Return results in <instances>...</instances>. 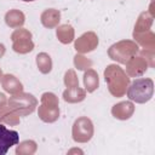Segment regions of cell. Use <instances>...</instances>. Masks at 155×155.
<instances>
[{
    "label": "cell",
    "instance_id": "6da1fadb",
    "mask_svg": "<svg viewBox=\"0 0 155 155\" xmlns=\"http://www.w3.org/2000/svg\"><path fill=\"white\" fill-rule=\"evenodd\" d=\"M104 79L108 84V90L114 97H122L130 85V76L126 71L116 65L109 64L104 70Z\"/></svg>",
    "mask_w": 155,
    "mask_h": 155
},
{
    "label": "cell",
    "instance_id": "7a4b0ae2",
    "mask_svg": "<svg viewBox=\"0 0 155 155\" xmlns=\"http://www.w3.org/2000/svg\"><path fill=\"white\" fill-rule=\"evenodd\" d=\"M127 97L131 102L139 104L147 103L153 98L154 94V81L150 78H140L132 81L127 90Z\"/></svg>",
    "mask_w": 155,
    "mask_h": 155
},
{
    "label": "cell",
    "instance_id": "3957f363",
    "mask_svg": "<svg viewBox=\"0 0 155 155\" xmlns=\"http://www.w3.org/2000/svg\"><path fill=\"white\" fill-rule=\"evenodd\" d=\"M139 52V45L132 40H121L111 45L108 50V56L113 61L126 64L133 56Z\"/></svg>",
    "mask_w": 155,
    "mask_h": 155
},
{
    "label": "cell",
    "instance_id": "277c9868",
    "mask_svg": "<svg viewBox=\"0 0 155 155\" xmlns=\"http://www.w3.org/2000/svg\"><path fill=\"white\" fill-rule=\"evenodd\" d=\"M7 105L13 109L19 116L30 115L38 107V99L28 92H18L12 94L10 99H7Z\"/></svg>",
    "mask_w": 155,
    "mask_h": 155
},
{
    "label": "cell",
    "instance_id": "5b68a950",
    "mask_svg": "<svg viewBox=\"0 0 155 155\" xmlns=\"http://www.w3.org/2000/svg\"><path fill=\"white\" fill-rule=\"evenodd\" d=\"M41 104L38 109L39 117L47 124H52L57 121L59 117V102L58 97L52 92H45L41 96Z\"/></svg>",
    "mask_w": 155,
    "mask_h": 155
},
{
    "label": "cell",
    "instance_id": "8992f818",
    "mask_svg": "<svg viewBox=\"0 0 155 155\" xmlns=\"http://www.w3.org/2000/svg\"><path fill=\"white\" fill-rule=\"evenodd\" d=\"M93 132H94L93 124H92L91 119H88L87 116H80L73 124L71 136L76 143L90 142L93 137Z\"/></svg>",
    "mask_w": 155,
    "mask_h": 155
},
{
    "label": "cell",
    "instance_id": "52a82bcc",
    "mask_svg": "<svg viewBox=\"0 0 155 155\" xmlns=\"http://www.w3.org/2000/svg\"><path fill=\"white\" fill-rule=\"evenodd\" d=\"M12 48L15 52L25 54L34 50V42L31 40V33L28 29L18 28L11 34Z\"/></svg>",
    "mask_w": 155,
    "mask_h": 155
},
{
    "label": "cell",
    "instance_id": "ba28073f",
    "mask_svg": "<svg viewBox=\"0 0 155 155\" xmlns=\"http://www.w3.org/2000/svg\"><path fill=\"white\" fill-rule=\"evenodd\" d=\"M19 143V134L15 130H8L0 124V155H5L8 149Z\"/></svg>",
    "mask_w": 155,
    "mask_h": 155
},
{
    "label": "cell",
    "instance_id": "9c48e42d",
    "mask_svg": "<svg viewBox=\"0 0 155 155\" xmlns=\"http://www.w3.org/2000/svg\"><path fill=\"white\" fill-rule=\"evenodd\" d=\"M98 46V36L94 31H86L75 40L74 47L79 53H88Z\"/></svg>",
    "mask_w": 155,
    "mask_h": 155
},
{
    "label": "cell",
    "instance_id": "30bf717a",
    "mask_svg": "<svg viewBox=\"0 0 155 155\" xmlns=\"http://www.w3.org/2000/svg\"><path fill=\"white\" fill-rule=\"evenodd\" d=\"M148 67L149 65H148L147 61L142 56H139V57L133 56L126 63V74L130 78H138V76L143 75L147 71Z\"/></svg>",
    "mask_w": 155,
    "mask_h": 155
},
{
    "label": "cell",
    "instance_id": "8fae6325",
    "mask_svg": "<svg viewBox=\"0 0 155 155\" xmlns=\"http://www.w3.org/2000/svg\"><path fill=\"white\" fill-rule=\"evenodd\" d=\"M134 113V104L131 101H125L115 104L111 108V114L115 119L119 120H128Z\"/></svg>",
    "mask_w": 155,
    "mask_h": 155
},
{
    "label": "cell",
    "instance_id": "7c38bea8",
    "mask_svg": "<svg viewBox=\"0 0 155 155\" xmlns=\"http://www.w3.org/2000/svg\"><path fill=\"white\" fill-rule=\"evenodd\" d=\"M61 21V12L56 8H47L40 16V22L45 28L52 29L58 27Z\"/></svg>",
    "mask_w": 155,
    "mask_h": 155
},
{
    "label": "cell",
    "instance_id": "4fadbf2b",
    "mask_svg": "<svg viewBox=\"0 0 155 155\" xmlns=\"http://www.w3.org/2000/svg\"><path fill=\"white\" fill-rule=\"evenodd\" d=\"M1 85H2V88L10 94H16L23 91L22 82L12 74H5L1 79Z\"/></svg>",
    "mask_w": 155,
    "mask_h": 155
},
{
    "label": "cell",
    "instance_id": "5bb4252c",
    "mask_svg": "<svg viewBox=\"0 0 155 155\" xmlns=\"http://www.w3.org/2000/svg\"><path fill=\"white\" fill-rule=\"evenodd\" d=\"M25 22V16L22 11L13 8L6 12L5 15V23L10 28H21Z\"/></svg>",
    "mask_w": 155,
    "mask_h": 155
},
{
    "label": "cell",
    "instance_id": "9a60e30c",
    "mask_svg": "<svg viewBox=\"0 0 155 155\" xmlns=\"http://www.w3.org/2000/svg\"><path fill=\"white\" fill-rule=\"evenodd\" d=\"M84 86H85V91L88 92V93L94 92L98 88V86H99L98 74L92 68L85 70V74H84Z\"/></svg>",
    "mask_w": 155,
    "mask_h": 155
},
{
    "label": "cell",
    "instance_id": "2e32d148",
    "mask_svg": "<svg viewBox=\"0 0 155 155\" xmlns=\"http://www.w3.org/2000/svg\"><path fill=\"white\" fill-rule=\"evenodd\" d=\"M56 35H57V39L62 44L68 45V44H70V42L74 41L75 31H74V28L70 24H62V25H58L57 27Z\"/></svg>",
    "mask_w": 155,
    "mask_h": 155
},
{
    "label": "cell",
    "instance_id": "e0dca14e",
    "mask_svg": "<svg viewBox=\"0 0 155 155\" xmlns=\"http://www.w3.org/2000/svg\"><path fill=\"white\" fill-rule=\"evenodd\" d=\"M133 39L143 48H154L155 47V34L151 30L143 31V33L133 31Z\"/></svg>",
    "mask_w": 155,
    "mask_h": 155
},
{
    "label": "cell",
    "instance_id": "ac0fdd59",
    "mask_svg": "<svg viewBox=\"0 0 155 155\" xmlns=\"http://www.w3.org/2000/svg\"><path fill=\"white\" fill-rule=\"evenodd\" d=\"M86 98V91L84 88L69 87L63 92V99L68 103H80Z\"/></svg>",
    "mask_w": 155,
    "mask_h": 155
},
{
    "label": "cell",
    "instance_id": "d6986e66",
    "mask_svg": "<svg viewBox=\"0 0 155 155\" xmlns=\"http://www.w3.org/2000/svg\"><path fill=\"white\" fill-rule=\"evenodd\" d=\"M19 115L11 109L8 105H5L0 109V122L10 126H17L19 124Z\"/></svg>",
    "mask_w": 155,
    "mask_h": 155
},
{
    "label": "cell",
    "instance_id": "ffe728a7",
    "mask_svg": "<svg viewBox=\"0 0 155 155\" xmlns=\"http://www.w3.org/2000/svg\"><path fill=\"white\" fill-rule=\"evenodd\" d=\"M153 19L154 16L149 12V11H144L138 16V19L134 25V33H143V31H148L150 30V27L153 24Z\"/></svg>",
    "mask_w": 155,
    "mask_h": 155
},
{
    "label": "cell",
    "instance_id": "44dd1931",
    "mask_svg": "<svg viewBox=\"0 0 155 155\" xmlns=\"http://www.w3.org/2000/svg\"><path fill=\"white\" fill-rule=\"evenodd\" d=\"M36 65L40 73L42 74H48L52 70V59L48 53L46 52H40L36 56Z\"/></svg>",
    "mask_w": 155,
    "mask_h": 155
},
{
    "label": "cell",
    "instance_id": "7402d4cb",
    "mask_svg": "<svg viewBox=\"0 0 155 155\" xmlns=\"http://www.w3.org/2000/svg\"><path fill=\"white\" fill-rule=\"evenodd\" d=\"M38 149V145L34 140H23L17 144L16 154L17 155H33Z\"/></svg>",
    "mask_w": 155,
    "mask_h": 155
},
{
    "label": "cell",
    "instance_id": "603a6c76",
    "mask_svg": "<svg viewBox=\"0 0 155 155\" xmlns=\"http://www.w3.org/2000/svg\"><path fill=\"white\" fill-rule=\"evenodd\" d=\"M74 65L79 70H87V69L92 68V61L86 58L82 53H78L74 57Z\"/></svg>",
    "mask_w": 155,
    "mask_h": 155
},
{
    "label": "cell",
    "instance_id": "cb8c5ba5",
    "mask_svg": "<svg viewBox=\"0 0 155 155\" xmlns=\"http://www.w3.org/2000/svg\"><path fill=\"white\" fill-rule=\"evenodd\" d=\"M64 85L69 88V87H78L79 86V80L78 76L75 74V71L73 69H69L65 71L64 74Z\"/></svg>",
    "mask_w": 155,
    "mask_h": 155
},
{
    "label": "cell",
    "instance_id": "d4e9b609",
    "mask_svg": "<svg viewBox=\"0 0 155 155\" xmlns=\"http://www.w3.org/2000/svg\"><path fill=\"white\" fill-rule=\"evenodd\" d=\"M140 56L147 61L149 67H154V48H143L140 51Z\"/></svg>",
    "mask_w": 155,
    "mask_h": 155
},
{
    "label": "cell",
    "instance_id": "484cf974",
    "mask_svg": "<svg viewBox=\"0 0 155 155\" xmlns=\"http://www.w3.org/2000/svg\"><path fill=\"white\" fill-rule=\"evenodd\" d=\"M7 104V98H6V96H5V93H1L0 92V109L2 108V107H5Z\"/></svg>",
    "mask_w": 155,
    "mask_h": 155
},
{
    "label": "cell",
    "instance_id": "4316f807",
    "mask_svg": "<svg viewBox=\"0 0 155 155\" xmlns=\"http://www.w3.org/2000/svg\"><path fill=\"white\" fill-rule=\"evenodd\" d=\"M5 52H6V48H5V45L0 42V59L2 58V56L5 54Z\"/></svg>",
    "mask_w": 155,
    "mask_h": 155
},
{
    "label": "cell",
    "instance_id": "83f0119b",
    "mask_svg": "<svg viewBox=\"0 0 155 155\" xmlns=\"http://www.w3.org/2000/svg\"><path fill=\"white\" fill-rule=\"evenodd\" d=\"M2 76H4V74H2V70L0 69V82H1V79H2Z\"/></svg>",
    "mask_w": 155,
    "mask_h": 155
},
{
    "label": "cell",
    "instance_id": "f1b7e54d",
    "mask_svg": "<svg viewBox=\"0 0 155 155\" xmlns=\"http://www.w3.org/2000/svg\"><path fill=\"white\" fill-rule=\"evenodd\" d=\"M21 1H24V2H31V1H35V0H21Z\"/></svg>",
    "mask_w": 155,
    "mask_h": 155
}]
</instances>
